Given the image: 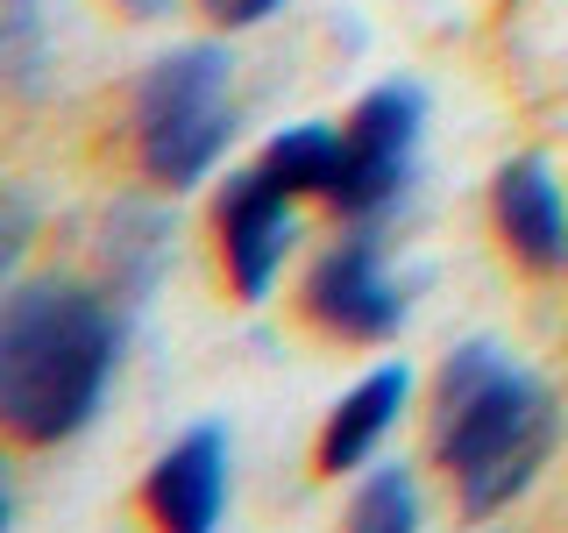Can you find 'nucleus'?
<instances>
[{
	"mask_svg": "<svg viewBox=\"0 0 568 533\" xmlns=\"http://www.w3.org/2000/svg\"><path fill=\"white\" fill-rule=\"evenodd\" d=\"M121 363V313L79 278H36L0 299V426L29 449L85 434Z\"/></svg>",
	"mask_w": 568,
	"mask_h": 533,
	"instance_id": "1",
	"label": "nucleus"
},
{
	"mask_svg": "<svg viewBox=\"0 0 568 533\" xmlns=\"http://www.w3.org/2000/svg\"><path fill=\"white\" fill-rule=\"evenodd\" d=\"M434 413H440V426H434L440 470L455 476L469 520H490L511 497H526V484L547 470L555 434H561L555 391L526 363H511L497 342H462L440 363Z\"/></svg>",
	"mask_w": 568,
	"mask_h": 533,
	"instance_id": "2",
	"label": "nucleus"
},
{
	"mask_svg": "<svg viewBox=\"0 0 568 533\" xmlns=\"http://www.w3.org/2000/svg\"><path fill=\"white\" fill-rule=\"evenodd\" d=\"M235 142V58L221 43H185L135 86V157L150 185L185 192Z\"/></svg>",
	"mask_w": 568,
	"mask_h": 533,
	"instance_id": "3",
	"label": "nucleus"
},
{
	"mask_svg": "<svg viewBox=\"0 0 568 533\" xmlns=\"http://www.w3.org/2000/svg\"><path fill=\"white\" fill-rule=\"evenodd\" d=\"M419 135H426V93L413 79H384L355 100V114L342 121V157L327 178V207H342L348 221H377L405 200L419 164Z\"/></svg>",
	"mask_w": 568,
	"mask_h": 533,
	"instance_id": "4",
	"label": "nucleus"
},
{
	"mask_svg": "<svg viewBox=\"0 0 568 533\" xmlns=\"http://www.w3.org/2000/svg\"><path fill=\"white\" fill-rule=\"evenodd\" d=\"M306 313H313L327 334H342V342H384V334H398V320H405V284L390 278L384 242L369 235V221L313 263V278H306Z\"/></svg>",
	"mask_w": 568,
	"mask_h": 533,
	"instance_id": "5",
	"label": "nucleus"
},
{
	"mask_svg": "<svg viewBox=\"0 0 568 533\" xmlns=\"http://www.w3.org/2000/svg\"><path fill=\"white\" fill-rule=\"evenodd\" d=\"M298 192L277 185L271 171H235L221 192V249H227V278H235L242 299H271V284L284 271L298 242V213H292Z\"/></svg>",
	"mask_w": 568,
	"mask_h": 533,
	"instance_id": "6",
	"label": "nucleus"
},
{
	"mask_svg": "<svg viewBox=\"0 0 568 533\" xmlns=\"http://www.w3.org/2000/svg\"><path fill=\"white\" fill-rule=\"evenodd\" d=\"M142 505H150L156 526L178 533H213L227 512V426L200 420L156 455L150 484H142Z\"/></svg>",
	"mask_w": 568,
	"mask_h": 533,
	"instance_id": "7",
	"label": "nucleus"
},
{
	"mask_svg": "<svg viewBox=\"0 0 568 533\" xmlns=\"http://www.w3.org/2000/svg\"><path fill=\"white\" fill-rule=\"evenodd\" d=\"M490 213L526 271H568V192L547 157H511L490 178Z\"/></svg>",
	"mask_w": 568,
	"mask_h": 533,
	"instance_id": "8",
	"label": "nucleus"
},
{
	"mask_svg": "<svg viewBox=\"0 0 568 533\" xmlns=\"http://www.w3.org/2000/svg\"><path fill=\"white\" fill-rule=\"evenodd\" d=\"M405 399H413V370H405V363L369 370V378H363V384H355L348 399L327 413V426H320V470H327V476L363 470V462L384 449V434L398 426Z\"/></svg>",
	"mask_w": 568,
	"mask_h": 533,
	"instance_id": "9",
	"label": "nucleus"
},
{
	"mask_svg": "<svg viewBox=\"0 0 568 533\" xmlns=\"http://www.w3.org/2000/svg\"><path fill=\"white\" fill-rule=\"evenodd\" d=\"M171 207L156 200H121L114 213H106L100 228V263H106V292L129 299V306H142V299L156 292V278H164L171 263Z\"/></svg>",
	"mask_w": 568,
	"mask_h": 533,
	"instance_id": "10",
	"label": "nucleus"
},
{
	"mask_svg": "<svg viewBox=\"0 0 568 533\" xmlns=\"http://www.w3.org/2000/svg\"><path fill=\"white\" fill-rule=\"evenodd\" d=\"M50 71V14L43 0H0V93H43Z\"/></svg>",
	"mask_w": 568,
	"mask_h": 533,
	"instance_id": "11",
	"label": "nucleus"
},
{
	"mask_svg": "<svg viewBox=\"0 0 568 533\" xmlns=\"http://www.w3.org/2000/svg\"><path fill=\"white\" fill-rule=\"evenodd\" d=\"M334 157H342V129H327V121H298V129H284L271 150H263V171H271L277 185H292V192H320V200H327Z\"/></svg>",
	"mask_w": 568,
	"mask_h": 533,
	"instance_id": "12",
	"label": "nucleus"
},
{
	"mask_svg": "<svg viewBox=\"0 0 568 533\" xmlns=\"http://www.w3.org/2000/svg\"><path fill=\"white\" fill-rule=\"evenodd\" d=\"M419 484L405 462H377V470L363 476V491L348 497V526L355 533H413L419 526Z\"/></svg>",
	"mask_w": 568,
	"mask_h": 533,
	"instance_id": "13",
	"label": "nucleus"
},
{
	"mask_svg": "<svg viewBox=\"0 0 568 533\" xmlns=\"http://www.w3.org/2000/svg\"><path fill=\"white\" fill-rule=\"evenodd\" d=\"M29 242H36V200L22 185H0V284L22 271Z\"/></svg>",
	"mask_w": 568,
	"mask_h": 533,
	"instance_id": "14",
	"label": "nucleus"
},
{
	"mask_svg": "<svg viewBox=\"0 0 568 533\" xmlns=\"http://www.w3.org/2000/svg\"><path fill=\"white\" fill-rule=\"evenodd\" d=\"M200 8H206V22H221V29H256V22H271L284 0H200Z\"/></svg>",
	"mask_w": 568,
	"mask_h": 533,
	"instance_id": "15",
	"label": "nucleus"
},
{
	"mask_svg": "<svg viewBox=\"0 0 568 533\" xmlns=\"http://www.w3.org/2000/svg\"><path fill=\"white\" fill-rule=\"evenodd\" d=\"M121 8H129L135 22H156V14H171V0H121Z\"/></svg>",
	"mask_w": 568,
	"mask_h": 533,
	"instance_id": "16",
	"label": "nucleus"
},
{
	"mask_svg": "<svg viewBox=\"0 0 568 533\" xmlns=\"http://www.w3.org/2000/svg\"><path fill=\"white\" fill-rule=\"evenodd\" d=\"M8 512H14V497H8V462H0V526H8Z\"/></svg>",
	"mask_w": 568,
	"mask_h": 533,
	"instance_id": "17",
	"label": "nucleus"
}]
</instances>
